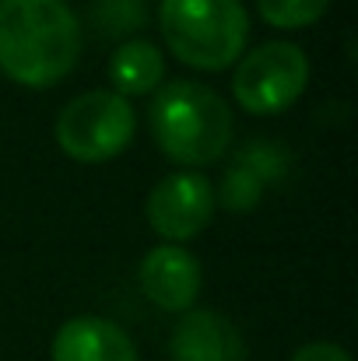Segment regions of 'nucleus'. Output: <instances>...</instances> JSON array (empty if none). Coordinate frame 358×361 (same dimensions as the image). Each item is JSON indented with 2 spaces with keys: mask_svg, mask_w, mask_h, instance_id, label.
I'll list each match as a JSON object with an SVG mask.
<instances>
[{
  "mask_svg": "<svg viewBox=\"0 0 358 361\" xmlns=\"http://www.w3.org/2000/svg\"><path fill=\"white\" fill-rule=\"evenodd\" d=\"M81 53L67 0H0V71L28 88L56 85Z\"/></svg>",
  "mask_w": 358,
  "mask_h": 361,
  "instance_id": "f257e3e1",
  "label": "nucleus"
},
{
  "mask_svg": "<svg viewBox=\"0 0 358 361\" xmlns=\"http://www.w3.org/2000/svg\"><path fill=\"white\" fill-rule=\"evenodd\" d=\"M148 120L162 154L179 165H211L232 144L229 102L201 81H169L155 92Z\"/></svg>",
  "mask_w": 358,
  "mask_h": 361,
  "instance_id": "f03ea898",
  "label": "nucleus"
},
{
  "mask_svg": "<svg viewBox=\"0 0 358 361\" xmlns=\"http://www.w3.org/2000/svg\"><path fill=\"white\" fill-rule=\"evenodd\" d=\"M158 18L169 49L197 71L236 63L249 35L242 0H162Z\"/></svg>",
  "mask_w": 358,
  "mask_h": 361,
  "instance_id": "7ed1b4c3",
  "label": "nucleus"
},
{
  "mask_svg": "<svg viewBox=\"0 0 358 361\" xmlns=\"http://www.w3.org/2000/svg\"><path fill=\"white\" fill-rule=\"evenodd\" d=\"M133 106L117 92H85L64 106L56 116V140L78 161L117 158L133 137Z\"/></svg>",
  "mask_w": 358,
  "mask_h": 361,
  "instance_id": "20e7f679",
  "label": "nucleus"
},
{
  "mask_svg": "<svg viewBox=\"0 0 358 361\" xmlns=\"http://www.w3.org/2000/svg\"><path fill=\"white\" fill-rule=\"evenodd\" d=\"M306 85H309V56L302 53V46L285 42V39L249 49L239 60L236 78H232L239 106L256 116L288 109L306 92Z\"/></svg>",
  "mask_w": 358,
  "mask_h": 361,
  "instance_id": "39448f33",
  "label": "nucleus"
},
{
  "mask_svg": "<svg viewBox=\"0 0 358 361\" xmlns=\"http://www.w3.org/2000/svg\"><path fill=\"white\" fill-rule=\"evenodd\" d=\"M215 186L201 172H169L148 197V221L158 235L172 242L193 239L215 214Z\"/></svg>",
  "mask_w": 358,
  "mask_h": 361,
  "instance_id": "423d86ee",
  "label": "nucleus"
},
{
  "mask_svg": "<svg viewBox=\"0 0 358 361\" xmlns=\"http://www.w3.org/2000/svg\"><path fill=\"white\" fill-rule=\"evenodd\" d=\"M141 291L165 312H186L201 295V263L183 245H155L141 259Z\"/></svg>",
  "mask_w": 358,
  "mask_h": 361,
  "instance_id": "0eeeda50",
  "label": "nucleus"
},
{
  "mask_svg": "<svg viewBox=\"0 0 358 361\" xmlns=\"http://www.w3.org/2000/svg\"><path fill=\"white\" fill-rule=\"evenodd\" d=\"M172 361H246L239 330L211 309H186L172 330Z\"/></svg>",
  "mask_w": 358,
  "mask_h": 361,
  "instance_id": "6e6552de",
  "label": "nucleus"
},
{
  "mask_svg": "<svg viewBox=\"0 0 358 361\" xmlns=\"http://www.w3.org/2000/svg\"><path fill=\"white\" fill-rule=\"evenodd\" d=\"M53 361H137V348L113 319L78 316L56 330Z\"/></svg>",
  "mask_w": 358,
  "mask_h": 361,
  "instance_id": "1a4fd4ad",
  "label": "nucleus"
},
{
  "mask_svg": "<svg viewBox=\"0 0 358 361\" xmlns=\"http://www.w3.org/2000/svg\"><path fill=\"white\" fill-rule=\"evenodd\" d=\"M165 60L162 49L148 39H126L117 53L109 56V81L117 95H144L162 85Z\"/></svg>",
  "mask_w": 358,
  "mask_h": 361,
  "instance_id": "9d476101",
  "label": "nucleus"
},
{
  "mask_svg": "<svg viewBox=\"0 0 358 361\" xmlns=\"http://www.w3.org/2000/svg\"><path fill=\"white\" fill-rule=\"evenodd\" d=\"M263 21L278 25V28H299V25H309L316 21L330 0H256Z\"/></svg>",
  "mask_w": 358,
  "mask_h": 361,
  "instance_id": "9b49d317",
  "label": "nucleus"
},
{
  "mask_svg": "<svg viewBox=\"0 0 358 361\" xmlns=\"http://www.w3.org/2000/svg\"><path fill=\"white\" fill-rule=\"evenodd\" d=\"M260 193H263L260 176H256L253 169L236 165V169L225 172V183H222V190L215 193V200H222L229 211H253L256 200H260Z\"/></svg>",
  "mask_w": 358,
  "mask_h": 361,
  "instance_id": "f8f14e48",
  "label": "nucleus"
},
{
  "mask_svg": "<svg viewBox=\"0 0 358 361\" xmlns=\"http://www.w3.org/2000/svg\"><path fill=\"white\" fill-rule=\"evenodd\" d=\"M292 361H352V355L345 351V348H338V344H330V341H313V344H306V348H299Z\"/></svg>",
  "mask_w": 358,
  "mask_h": 361,
  "instance_id": "ddd939ff",
  "label": "nucleus"
}]
</instances>
